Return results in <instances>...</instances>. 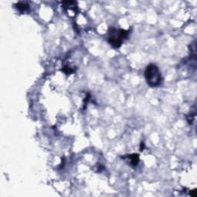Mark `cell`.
<instances>
[{"instance_id":"cell-1","label":"cell","mask_w":197,"mask_h":197,"mask_svg":"<svg viewBox=\"0 0 197 197\" xmlns=\"http://www.w3.org/2000/svg\"><path fill=\"white\" fill-rule=\"evenodd\" d=\"M147 84L150 87H157L161 83L162 76L160 69L154 64L147 66L144 72Z\"/></svg>"},{"instance_id":"cell-2","label":"cell","mask_w":197,"mask_h":197,"mask_svg":"<svg viewBox=\"0 0 197 197\" xmlns=\"http://www.w3.org/2000/svg\"><path fill=\"white\" fill-rule=\"evenodd\" d=\"M117 34H118V30H117ZM108 43L115 49L119 48L122 44V40L119 37V36H115V35H110L108 38Z\"/></svg>"},{"instance_id":"cell-5","label":"cell","mask_w":197,"mask_h":197,"mask_svg":"<svg viewBox=\"0 0 197 197\" xmlns=\"http://www.w3.org/2000/svg\"><path fill=\"white\" fill-rule=\"evenodd\" d=\"M63 71L65 72V73L67 74V75H69V74L72 73V72H74V70L73 69H72L70 68V67H68V66L63 67Z\"/></svg>"},{"instance_id":"cell-3","label":"cell","mask_w":197,"mask_h":197,"mask_svg":"<svg viewBox=\"0 0 197 197\" xmlns=\"http://www.w3.org/2000/svg\"><path fill=\"white\" fill-rule=\"evenodd\" d=\"M128 159L130 160V164L133 166H136L140 162V156L137 153L129 155V156H128Z\"/></svg>"},{"instance_id":"cell-4","label":"cell","mask_w":197,"mask_h":197,"mask_svg":"<svg viewBox=\"0 0 197 197\" xmlns=\"http://www.w3.org/2000/svg\"><path fill=\"white\" fill-rule=\"evenodd\" d=\"M16 7L18 9L19 11L22 12V13L29 10V5H27L26 3H25V2H19V3L16 5Z\"/></svg>"}]
</instances>
